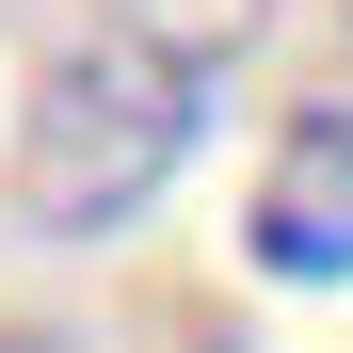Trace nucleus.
<instances>
[{
	"label": "nucleus",
	"instance_id": "f03ea898",
	"mask_svg": "<svg viewBox=\"0 0 353 353\" xmlns=\"http://www.w3.org/2000/svg\"><path fill=\"white\" fill-rule=\"evenodd\" d=\"M241 257L273 289H353V112H289L273 161H257V193H241Z\"/></svg>",
	"mask_w": 353,
	"mask_h": 353
},
{
	"label": "nucleus",
	"instance_id": "f257e3e1",
	"mask_svg": "<svg viewBox=\"0 0 353 353\" xmlns=\"http://www.w3.org/2000/svg\"><path fill=\"white\" fill-rule=\"evenodd\" d=\"M209 97H225V48L161 32V17L81 32L65 65L32 81L17 161H0V176H17V225H32V241H112V225H145L176 193V161H193Z\"/></svg>",
	"mask_w": 353,
	"mask_h": 353
}]
</instances>
